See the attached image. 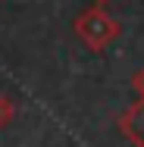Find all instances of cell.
Instances as JSON below:
<instances>
[{"instance_id": "obj_1", "label": "cell", "mask_w": 144, "mask_h": 147, "mask_svg": "<svg viewBox=\"0 0 144 147\" xmlns=\"http://www.w3.org/2000/svg\"><path fill=\"white\" fill-rule=\"evenodd\" d=\"M9 113H13V107L6 103V97H0V125H3L6 119H9Z\"/></svg>"}]
</instances>
